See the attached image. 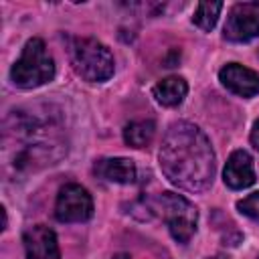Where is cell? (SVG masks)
Segmentation results:
<instances>
[{"label":"cell","instance_id":"obj_1","mask_svg":"<svg viewBox=\"0 0 259 259\" xmlns=\"http://www.w3.org/2000/svg\"><path fill=\"white\" fill-rule=\"evenodd\" d=\"M158 160L164 176L186 192H204L214 180V150L204 132L190 121L168 125Z\"/></svg>","mask_w":259,"mask_h":259},{"label":"cell","instance_id":"obj_2","mask_svg":"<svg viewBox=\"0 0 259 259\" xmlns=\"http://www.w3.org/2000/svg\"><path fill=\"white\" fill-rule=\"evenodd\" d=\"M69 59H71L73 71L89 83H103L115 71V61L111 51L103 42L91 36L71 38Z\"/></svg>","mask_w":259,"mask_h":259},{"label":"cell","instance_id":"obj_3","mask_svg":"<svg viewBox=\"0 0 259 259\" xmlns=\"http://www.w3.org/2000/svg\"><path fill=\"white\" fill-rule=\"evenodd\" d=\"M55 77V61L42 38H28L18 61L10 69V79L20 89H34Z\"/></svg>","mask_w":259,"mask_h":259},{"label":"cell","instance_id":"obj_4","mask_svg":"<svg viewBox=\"0 0 259 259\" xmlns=\"http://www.w3.org/2000/svg\"><path fill=\"white\" fill-rule=\"evenodd\" d=\"M148 208L152 212H158L164 219L174 241L186 245L196 233L198 212L194 204H190L184 196L174 192H162L154 200H148Z\"/></svg>","mask_w":259,"mask_h":259},{"label":"cell","instance_id":"obj_5","mask_svg":"<svg viewBox=\"0 0 259 259\" xmlns=\"http://www.w3.org/2000/svg\"><path fill=\"white\" fill-rule=\"evenodd\" d=\"M93 214V198L81 184H65L55 202V217L61 223H83Z\"/></svg>","mask_w":259,"mask_h":259},{"label":"cell","instance_id":"obj_6","mask_svg":"<svg viewBox=\"0 0 259 259\" xmlns=\"http://www.w3.org/2000/svg\"><path fill=\"white\" fill-rule=\"evenodd\" d=\"M259 36V2H237L225 22V38L247 42Z\"/></svg>","mask_w":259,"mask_h":259},{"label":"cell","instance_id":"obj_7","mask_svg":"<svg viewBox=\"0 0 259 259\" xmlns=\"http://www.w3.org/2000/svg\"><path fill=\"white\" fill-rule=\"evenodd\" d=\"M26 259H61L57 235L47 225L28 227L22 235Z\"/></svg>","mask_w":259,"mask_h":259},{"label":"cell","instance_id":"obj_8","mask_svg":"<svg viewBox=\"0 0 259 259\" xmlns=\"http://www.w3.org/2000/svg\"><path fill=\"white\" fill-rule=\"evenodd\" d=\"M221 83L239 97H253L259 93V75L239 63H229L219 71Z\"/></svg>","mask_w":259,"mask_h":259},{"label":"cell","instance_id":"obj_9","mask_svg":"<svg viewBox=\"0 0 259 259\" xmlns=\"http://www.w3.org/2000/svg\"><path fill=\"white\" fill-rule=\"evenodd\" d=\"M223 180L229 188L233 190H243L249 188L255 182V168H253V158L245 150H235L223 170Z\"/></svg>","mask_w":259,"mask_h":259},{"label":"cell","instance_id":"obj_10","mask_svg":"<svg viewBox=\"0 0 259 259\" xmlns=\"http://www.w3.org/2000/svg\"><path fill=\"white\" fill-rule=\"evenodd\" d=\"M93 172L99 178L115 184H132L138 174L136 164L130 158H101L95 162Z\"/></svg>","mask_w":259,"mask_h":259},{"label":"cell","instance_id":"obj_11","mask_svg":"<svg viewBox=\"0 0 259 259\" xmlns=\"http://www.w3.org/2000/svg\"><path fill=\"white\" fill-rule=\"evenodd\" d=\"M152 93H154V97H156V101L160 105H164V107H176V105H180L184 101V97L188 93V85H186V81L182 77L170 75V77L158 81L154 85Z\"/></svg>","mask_w":259,"mask_h":259},{"label":"cell","instance_id":"obj_12","mask_svg":"<svg viewBox=\"0 0 259 259\" xmlns=\"http://www.w3.org/2000/svg\"><path fill=\"white\" fill-rule=\"evenodd\" d=\"M156 134V123L152 119H138L130 121L123 127V142L132 148H146Z\"/></svg>","mask_w":259,"mask_h":259},{"label":"cell","instance_id":"obj_13","mask_svg":"<svg viewBox=\"0 0 259 259\" xmlns=\"http://www.w3.org/2000/svg\"><path fill=\"white\" fill-rule=\"evenodd\" d=\"M223 10V2H198L196 4V10H194V16H192V22L200 28V30H212L217 20H219V14Z\"/></svg>","mask_w":259,"mask_h":259},{"label":"cell","instance_id":"obj_14","mask_svg":"<svg viewBox=\"0 0 259 259\" xmlns=\"http://www.w3.org/2000/svg\"><path fill=\"white\" fill-rule=\"evenodd\" d=\"M237 210H239L241 214L249 217L251 221H257V223H259V190L247 194L245 198H241V200L237 202Z\"/></svg>","mask_w":259,"mask_h":259},{"label":"cell","instance_id":"obj_15","mask_svg":"<svg viewBox=\"0 0 259 259\" xmlns=\"http://www.w3.org/2000/svg\"><path fill=\"white\" fill-rule=\"evenodd\" d=\"M251 144L255 150H259V119L253 123V130H251Z\"/></svg>","mask_w":259,"mask_h":259},{"label":"cell","instance_id":"obj_16","mask_svg":"<svg viewBox=\"0 0 259 259\" xmlns=\"http://www.w3.org/2000/svg\"><path fill=\"white\" fill-rule=\"evenodd\" d=\"M113 259H132L127 253H117V255H113Z\"/></svg>","mask_w":259,"mask_h":259},{"label":"cell","instance_id":"obj_17","mask_svg":"<svg viewBox=\"0 0 259 259\" xmlns=\"http://www.w3.org/2000/svg\"><path fill=\"white\" fill-rule=\"evenodd\" d=\"M208 259H223V257H221V255H217V257H208Z\"/></svg>","mask_w":259,"mask_h":259}]
</instances>
